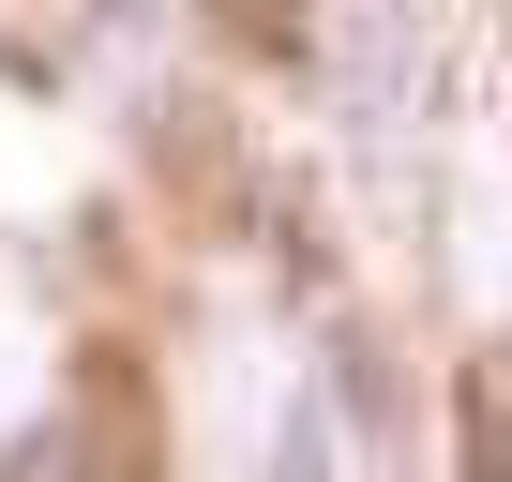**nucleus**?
Instances as JSON below:
<instances>
[{
	"mask_svg": "<svg viewBox=\"0 0 512 482\" xmlns=\"http://www.w3.org/2000/svg\"><path fill=\"white\" fill-rule=\"evenodd\" d=\"M256 482H347V452H332L317 392H287V407H272V452H256Z\"/></svg>",
	"mask_w": 512,
	"mask_h": 482,
	"instance_id": "nucleus-4",
	"label": "nucleus"
},
{
	"mask_svg": "<svg viewBox=\"0 0 512 482\" xmlns=\"http://www.w3.org/2000/svg\"><path fill=\"white\" fill-rule=\"evenodd\" d=\"M136 166H151L166 196H196L211 226H226V211L256 196V151H241V136L211 121V91H151V106H136Z\"/></svg>",
	"mask_w": 512,
	"mask_h": 482,
	"instance_id": "nucleus-2",
	"label": "nucleus"
},
{
	"mask_svg": "<svg viewBox=\"0 0 512 482\" xmlns=\"http://www.w3.org/2000/svg\"><path fill=\"white\" fill-rule=\"evenodd\" d=\"M452 482H512V347H482L452 392Z\"/></svg>",
	"mask_w": 512,
	"mask_h": 482,
	"instance_id": "nucleus-3",
	"label": "nucleus"
},
{
	"mask_svg": "<svg viewBox=\"0 0 512 482\" xmlns=\"http://www.w3.org/2000/svg\"><path fill=\"white\" fill-rule=\"evenodd\" d=\"M317 422H332V452H347V467H407L422 392H407V362H392V332H377V317H332V332H317Z\"/></svg>",
	"mask_w": 512,
	"mask_h": 482,
	"instance_id": "nucleus-1",
	"label": "nucleus"
},
{
	"mask_svg": "<svg viewBox=\"0 0 512 482\" xmlns=\"http://www.w3.org/2000/svg\"><path fill=\"white\" fill-rule=\"evenodd\" d=\"M0 482H91V467H76V437H61V422H31L16 452H0Z\"/></svg>",
	"mask_w": 512,
	"mask_h": 482,
	"instance_id": "nucleus-5",
	"label": "nucleus"
}]
</instances>
